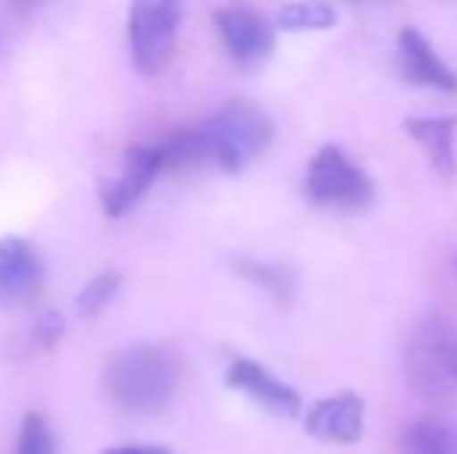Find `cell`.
<instances>
[{"label": "cell", "instance_id": "obj_1", "mask_svg": "<svg viewBox=\"0 0 457 454\" xmlns=\"http://www.w3.org/2000/svg\"><path fill=\"white\" fill-rule=\"evenodd\" d=\"M184 380V358L169 343H134L109 358L103 389L109 401L134 417L162 414Z\"/></svg>", "mask_w": 457, "mask_h": 454}, {"label": "cell", "instance_id": "obj_8", "mask_svg": "<svg viewBox=\"0 0 457 454\" xmlns=\"http://www.w3.org/2000/svg\"><path fill=\"white\" fill-rule=\"evenodd\" d=\"M305 430L330 445H355L364 436V399L358 392H339L308 408Z\"/></svg>", "mask_w": 457, "mask_h": 454}, {"label": "cell", "instance_id": "obj_9", "mask_svg": "<svg viewBox=\"0 0 457 454\" xmlns=\"http://www.w3.org/2000/svg\"><path fill=\"white\" fill-rule=\"evenodd\" d=\"M44 286V261L22 236L0 240V305L29 302Z\"/></svg>", "mask_w": 457, "mask_h": 454}, {"label": "cell", "instance_id": "obj_14", "mask_svg": "<svg viewBox=\"0 0 457 454\" xmlns=\"http://www.w3.org/2000/svg\"><path fill=\"white\" fill-rule=\"evenodd\" d=\"M121 290V274L115 268H103L96 271L85 286H81L79 299H75V309L81 318H96Z\"/></svg>", "mask_w": 457, "mask_h": 454}, {"label": "cell", "instance_id": "obj_7", "mask_svg": "<svg viewBox=\"0 0 457 454\" xmlns=\"http://www.w3.org/2000/svg\"><path fill=\"white\" fill-rule=\"evenodd\" d=\"M228 386L253 399L259 408L277 414V417H295L302 411V399L289 383L274 376L265 364L253 361V358H237L228 367Z\"/></svg>", "mask_w": 457, "mask_h": 454}, {"label": "cell", "instance_id": "obj_11", "mask_svg": "<svg viewBox=\"0 0 457 454\" xmlns=\"http://www.w3.org/2000/svg\"><path fill=\"white\" fill-rule=\"evenodd\" d=\"M417 370L423 376H445L457 383V330L448 324H429L414 345Z\"/></svg>", "mask_w": 457, "mask_h": 454}, {"label": "cell", "instance_id": "obj_15", "mask_svg": "<svg viewBox=\"0 0 457 454\" xmlns=\"http://www.w3.org/2000/svg\"><path fill=\"white\" fill-rule=\"evenodd\" d=\"M337 22V10L330 4H289L280 6L277 25L287 31H318Z\"/></svg>", "mask_w": 457, "mask_h": 454}, {"label": "cell", "instance_id": "obj_4", "mask_svg": "<svg viewBox=\"0 0 457 454\" xmlns=\"http://www.w3.org/2000/svg\"><path fill=\"white\" fill-rule=\"evenodd\" d=\"M181 12L178 4H134L128 10V50L140 75L153 78L171 62Z\"/></svg>", "mask_w": 457, "mask_h": 454}, {"label": "cell", "instance_id": "obj_18", "mask_svg": "<svg viewBox=\"0 0 457 454\" xmlns=\"http://www.w3.org/2000/svg\"><path fill=\"white\" fill-rule=\"evenodd\" d=\"M62 334H66V318H62L60 311H44L35 321V334L31 336H35L37 349H54V345L62 340Z\"/></svg>", "mask_w": 457, "mask_h": 454}, {"label": "cell", "instance_id": "obj_10", "mask_svg": "<svg viewBox=\"0 0 457 454\" xmlns=\"http://www.w3.org/2000/svg\"><path fill=\"white\" fill-rule=\"evenodd\" d=\"M395 54H398V72H402V78H408L411 85L436 87V91H445V94L457 91L454 69L445 66V60L436 54V47L417 29L408 25V29L398 31Z\"/></svg>", "mask_w": 457, "mask_h": 454}, {"label": "cell", "instance_id": "obj_16", "mask_svg": "<svg viewBox=\"0 0 457 454\" xmlns=\"http://www.w3.org/2000/svg\"><path fill=\"white\" fill-rule=\"evenodd\" d=\"M16 454H56V436L41 411H29L22 417Z\"/></svg>", "mask_w": 457, "mask_h": 454}, {"label": "cell", "instance_id": "obj_19", "mask_svg": "<svg viewBox=\"0 0 457 454\" xmlns=\"http://www.w3.org/2000/svg\"><path fill=\"white\" fill-rule=\"evenodd\" d=\"M103 454H171L165 445H144V442H128V445H112Z\"/></svg>", "mask_w": 457, "mask_h": 454}, {"label": "cell", "instance_id": "obj_3", "mask_svg": "<svg viewBox=\"0 0 457 454\" xmlns=\"http://www.w3.org/2000/svg\"><path fill=\"white\" fill-rule=\"evenodd\" d=\"M305 200L330 212H361L373 202V181L339 146H320L305 171Z\"/></svg>", "mask_w": 457, "mask_h": 454}, {"label": "cell", "instance_id": "obj_12", "mask_svg": "<svg viewBox=\"0 0 457 454\" xmlns=\"http://www.w3.org/2000/svg\"><path fill=\"white\" fill-rule=\"evenodd\" d=\"M404 128H408L411 137L420 140V144L427 146L436 169H439L445 177H452L457 171V159H454L457 119H452V115H439V119H408Z\"/></svg>", "mask_w": 457, "mask_h": 454}, {"label": "cell", "instance_id": "obj_13", "mask_svg": "<svg viewBox=\"0 0 457 454\" xmlns=\"http://www.w3.org/2000/svg\"><path fill=\"white\" fill-rule=\"evenodd\" d=\"M404 454H457V433L439 420H420L404 436Z\"/></svg>", "mask_w": 457, "mask_h": 454}, {"label": "cell", "instance_id": "obj_17", "mask_svg": "<svg viewBox=\"0 0 457 454\" xmlns=\"http://www.w3.org/2000/svg\"><path fill=\"white\" fill-rule=\"evenodd\" d=\"M240 271H243V277L265 286V290L277 299L293 296V274H289L287 268L268 265V261H240Z\"/></svg>", "mask_w": 457, "mask_h": 454}, {"label": "cell", "instance_id": "obj_2", "mask_svg": "<svg viewBox=\"0 0 457 454\" xmlns=\"http://www.w3.org/2000/svg\"><path fill=\"white\" fill-rule=\"evenodd\" d=\"M193 134H196L203 162L237 175L268 150V144L274 140V121L262 106L249 100H230L203 125L193 128Z\"/></svg>", "mask_w": 457, "mask_h": 454}, {"label": "cell", "instance_id": "obj_5", "mask_svg": "<svg viewBox=\"0 0 457 454\" xmlns=\"http://www.w3.org/2000/svg\"><path fill=\"white\" fill-rule=\"evenodd\" d=\"M165 169H169V159H165L162 140H146V144L128 146L119 175H115L100 194L103 212H106L109 219L128 215L140 200H144L146 190L156 184V177L162 175Z\"/></svg>", "mask_w": 457, "mask_h": 454}, {"label": "cell", "instance_id": "obj_6", "mask_svg": "<svg viewBox=\"0 0 457 454\" xmlns=\"http://www.w3.org/2000/svg\"><path fill=\"white\" fill-rule=\"evenodd\" d=\"M215 29L221 44L240 66L255 69L274 54V29L262 12L249 6H221L215 10Z\"/></svg>", "mask_w": 457, "mask_h": 454}]
</instances>
